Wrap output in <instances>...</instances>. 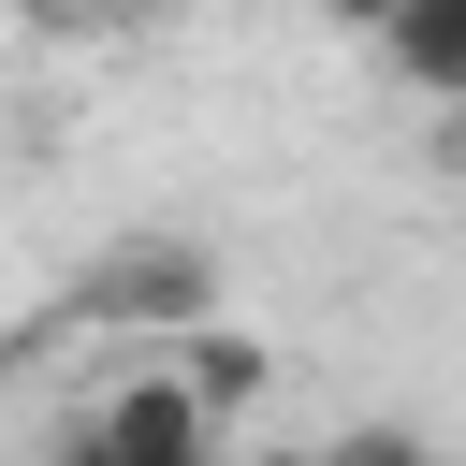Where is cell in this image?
Here are the masks:
<instances>
[{
    "label": "cell",
    "mask_w": 466,
    "mask_h": 466,
    "mask_svg": "<svg viewBox=\"0 0 466 466\" xmlns=\"http://www.w3.org/2000/svg\"><path fill=\"white\" fill-rule=\"evenodd\" d=\"M87 320H116L131 350H189V335L218 320V262H204V233H131V248H102Z\"/></svg>",
    "instance_id": "1"
},
{
    "label": "cell",
    "mask_w": 466,
    "mask_h": 466,
    "mask_svg": "<svg viewBox=\"0 0 466 466\" xmlns=\"http://www.w3.org/2000/svg\"><path fill=\"white\" fill-rule=\"evenodd\" d=\"M58 466H218V422H204V393H189L175 364H131V379L58 437Z\"/></svg>",
    "instance_id": "2"
},
{
    "label": "cell",
    "mask_w": 466,
    "mask_h": 466,
    "mask_svg": "<svg viewBox=\"0 0 466 466\" xmlns=\"http://www.w3.org/2000/svg\"><path fill=\"white\" fill-rule=\"evenodd\" d=\"M160 364L204 393V422H248V408L277 393V350H262L248 320H204V335H189V350H160Z\"/></svg>",
    "instance_id": "3"
},
{
    "label": "cell",
    "mask_w": 466,
    "mask_h": 466,
    "mask_svg": "<svg viewBox=\"0 0 466 466\" xmlns=\"http://www.w3.org/2000/svg\"><path fill=\"white\" fill-rule=\"evenodd\" d=\"M379 58H393V73L422 87V102H466V0H408Z\"/></svg>",
    "instance_id": "4"
},
{
    "label": "cell",
    "mask_w": 466,
    "mask_h": 466,
    "mask_svg": "<svg viewBox=\"0 0 466 466\" xmlns=\"http://www.w3.org/2000/svg\"><path fill=\"white\" fill-rule=\"evenodd\" d=\"M320 466H437V451H422V437H408V422H350V437H335V451H320Z\"/></svg>",
    "instance_id": "5"
},
{
    "label": "cell",
    "mask_w": 466,
    "mask_h": 466,
    "mask_svg": "<svg viewBox=\"0 0 466 466\" xmlns=\"http://www.w3.org/2000/svg\"><path fill=\"white\" fill-rule=\"evenodd\" d=\"M15 15H29V29H58V44H87V29H131L146 0H15Z\"/></svg>",
    "instance_id": "6"
},
{
    "label": "cell",
    "mask_w": 466,
    "mask_h": 466,
    "mask_svg": "<svg viewBox=\"0 0 466 466\" xmlns=\"http://www.w3.org/2000/svg\"><path fill=\"white\" fill-rule=\"evenodd\" d=\"M306 15H320V29H364V44H393V15H408V0H306Z\"/></svg>",
    "instance_id": "7"
},
{
    "label": "cell",
    "mask_w": 466,
    "mask_h": 466,
    "mask_svg": "<svg viewBox=\"0 0 466 466\" xmlns=\"http://www.w3.org/2000/svg\"><path fill=\"white\" fill-rule=\"evenodd\" d=\"M0 379H15V335H0Z\"/></svg>",
    "instance_id": "8"
}]
</instances>
